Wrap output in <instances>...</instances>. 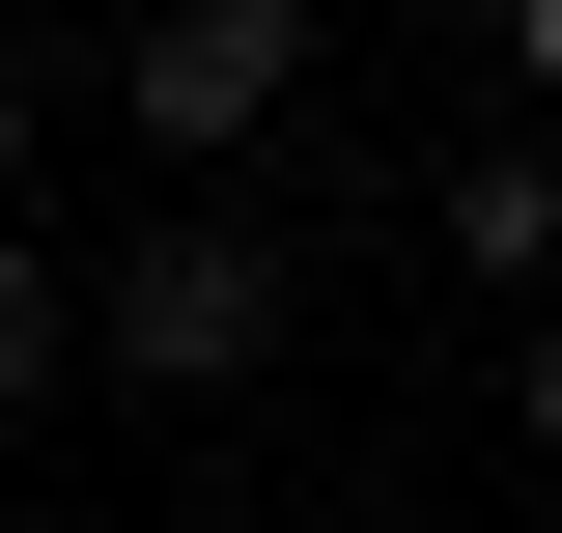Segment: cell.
I'll return each instance as SVG.
<instances>
[{
  "mask_svg": "<svg viewBox=\"0 0 562 533\" xmlns=\"http://www.w3.org/2000/svg\"><path fill=\"white\" fill-rule=\"evenodd\" d=\"M281 309H310L281 197H198V225H140V253H113V309H85V337H113L140 394H254V365H281Z\"/></svg>",
  "mask_w": 562,
  "mask_h": 533,
  "instance_id": "1",
  "label": "cell"
},
{
  "mask_svg": "<svg viewBox=\"0 0 562 533\" xmlns=\"http://www.w3.org/2000/svg\"><path fill=\"white\" fill-rule=\"evenodd\" d=\"M113 113L140 140H254V113H310V0H169L113 57Z\"/></svg>",
  "mask_w": 562,
  "mask_h": 533,
  "instance_id": "2",
  "label": "cell"
},
{
  "mask_svg": "<svg viewBox=\"0 0 562 533\" xmlns=\"http://www.w3.org/2000/svg\"><path fill=\"white\" fill-rule=\"evenodd\" d=\"M422 225H450V281H479V309H535V281H562V140H479Z\"/></svg>",
  "mask_w": 562,
  "mask_h": 533,
  "instance_id": "3",
  "label": "cell"
},
{
  "mask_svg": "<svg viewBox=\"0 0 562 533\" xmlns=\"http://www.w3.org/2000/svg\"><path fill=\"white\" fill-rule=\"evenodd\" d=\"M57 394V253H29V225H0V421Z\"/></svg>",
  "mask_w": 562,
  "mask_h": 533,
  "instance_id": "4",
  "label": "cell"
},
{
  "mask_svg": "<svg viewBox=\"0 0 562 533\" xmlns=\"http://www.w3.org/2000/svg\"><path fill=\"white\" fill-rule=\"evenodd\" d=\"M506 421H535V477H562V309H535V337H506Z\"/></svg>",
  "mask_w": 562,
  "mask_h": 533,
  "instance_id": "5",
  "label": "cell"
},
{
  "mask_svg": "<svg viewBox=\"0 0 562 533\" xmlns=\"http://www.w3.org/2000/svg\"><path fill=\"white\" fill-rule=\"evenodd\" d=\"M506 84H535V113H562V0H506Z\"/></svg>",
  "mask_w": 562,
  "mask_h": 533,
  "instance_id": "6",
  "label": "cell"
},
{
  "mask_svg": "<svg viewBox=\"0 0 562 533\" xmlns=\"http://www.w3.org/2000/svg\"><path fill=\"white\" fill-rule=\"evenodd\" d=\"M0 197H29V57H0Z\"/></svg>",
  "mask_w": 562,
  "mask_h": 533,
  "instance_id": "7",
  "label": "cell"
},
{
  "mask_svg": "<svg viewBox=\"0 0 562 533\" xmlns=\"http://www.w3.org/2000/svg\"><path fill=\"white\" fill-rule=\"evenodd\" d=\"M310 533H338V506H310Z\"/></svg>",
  "mask_w": 562,
  "mask_h": 533,
  "instance_id": "8",
  "label": "cell"
}]
</instances>
